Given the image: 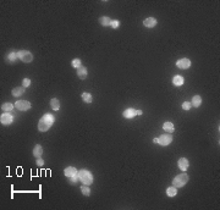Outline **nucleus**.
<instances>
[{"label":"nucleus","mask_w":220,"mask_h":210,"mask_svg":"<svg viewBox=\"0 0 220 210\" xmlns=\"http://www.w3.org/2000/svg\"><path fill=\"white\" fill-rule=\"evenodd\" d=\"M177 193V188H175L174 186L172 187H169L168 189H166V194H168V197H175Z\"/></svg>","instance_id":"obj_22"},{"label":"nucleus","mask_w":220,"mask_h":210,"mask_svg":"<svg viewBox=\"0 0 220 210\" xmlns=\"http://www.w3.org/2000/svg\"><path fill=\"white\" fill-rule=\"evenodd\" d=\"M171 142H172V136L170 135V133H168V135H162L158 138V143L160 145H163V147H165V145H169Z\"/></svg>","instance_id":"obj_6"},{"label":"nucleus","mask_w":220,"mask_h":210,"mask_svg":"<svg viewBox=\"0 0 220 210\" xmlns=\"http://www.w3.org/2000/svg\"><path fill=\"white\" fill-rule=\"evenodd\" d=\"M44 164V161H43V159H40V158H38L37 159V165H39V166H42Z\"/></svg>","instance_id":"obj_31"},{"label":"nucleus","mask_w":220,"mask_h":210,"mask_svg":"<svg viewBox=\"0 0 220 210\" xmlns=\"http://www.w3.org/2000/svg\"><path fill=\"white\" fill-rule=\"evenodd\" d=\"M124 117L125 119H133L136 115H137V113H136V110L135 109H132V108H130V109H126L124 111Z\"/></svg>","instance_id":"obj_12"},{"label":"nucleus","mask_w":220,"mask_h":210,"mask_svg":"<svg viewBox=\"0 0 220 210\" xmlns=\"http://www.w3.org/2000/svg\"><path fill=\"white\" fill-rule=\"evenodd\" d=\"M16 59H19V57H17V52H15V51L10 52V54L8 55V60H9L10 62H14V61H16Z\"/></svg>","instance_id":"obj_25"},{"label":"nucleus","mask_w":220,"mask_h":210,"mask_svg":"<svg viewBox=\"0 0 220 210\" xmlns=\"http://www.w3.org/2000/svg\"><path fill=\"white\" fill-rule=\"evenodd\" d=\"M143 25L147 28H153L157 26V20L154 17H147V19L143 21Z\"/></svg>","instance_id":"obj_9"},{"label":"nucleus","mask_w":220,"mask_h":210,"mask_svg":"<svg viewBox=\"0 0 220 210\" xmlns=\"http://www.w3.org/2000/svg\"><path fill=\"white\" fill-rule=\"evenodd\" d=\"M64 173H65V176L69 178L71 176H75V175H77V173H78V171H77V169L74 167V166H69V167H66L64 170Z\"/></svg>","instance_id":"obj_11"},{"label":"nucleus","mask_w":220,"mask_h":210,"mask_svg":"<svg viewBox=\"0 0 220 210\" xmlns=\"http://www.w3.org/2000/svg\"><path fill=\"white\" fill-rule=\"evenodd\" d=\"M14 105L17 110H20V111H26V110L31 109V103L27 102V100H17Z\"/></svg>","instance_id":"obj_5"},{"label":"nucleus","mask_w":220,"mask_h":210,"mask_svg":"<svg viewBox=\"0 0 220 210\" xmlns=\"http://www.w3.org/2000/svg\"><path fill=\"white\" fill-rule=\"evenodd\" d=\"M77 175H78V178L83 184L91 186L93 183V175L88 170H81V171H78Z\"/></svg>","instance_id":"obj_2"},{"label":"nucleus","mask_w":220,"mask_h":210,"mask_svg":"<svg viewBox=\"0 0 220 210\" xmlns=\"http://www.w3.org/2000/svg\"><path fill=\"white\" fill-rule=\"evenodd\" d=\"M187 182H188V175L187 173H180L179 176H176L174 180H172V186H174L175 188H181Z\"/></svg>","instance_id":"obj_3"},{"label":"nucleus","mask_w":220,"mask_h":210,"mask_svg":"<svg viewBox=\"0 0 220 210\" xmlns=\"http://www.w3.org/2000/svg\"><path fill=\"white\" fill-rule=\"evenodd\" d=\"M72 66H74L75 68H78L80 66H82L81 60H80V59H74V60H72Z\"/></svg>","instance_id":"obj_27"},{"label":"nucleus","mask_w":220,"mask_h":210,"mask_svg":"<svg viewBox=\"0 0 220 210\" xmlns=\"http://www.w3.org/2000/svg\"><path fill=\"white\" fill-rule=\"evenodd\" d=\"M42 154H43V147H42V145H39V144H37L34 147V149H33V155L37 158H40L42 156Z\"/></svg>","instance_id":"obj_16"},{"label":"nucleus","mask_w":220,"mask_h":210,"mask_svg":"<svg viewBox=\"0 0 220 210\" xmlns=\"http://www.w3.org/2000/svg\"><path fill=\"white\" fill-rule=\"evenodd\" d=\"M163 128H164V131H166L168 133H172V132H174V130H175L172 122H165V124L163 125Z\"/></svg>","instance_id":"obj_20"},{"label":"nucleus","mask_w":220,"mask_h":210,"mask_svg":"<svg viewBox=\"0 0 220 210\" xmlns=\"http://www.w3.org/2000/svg\"><path fill=\"white\" fill-rule=\"evenodd\" d=\"M12 121H14V116L11 115V114H9V113H5V114H3L1 116H0V122H1L3 125H11L12 124Z\"/></svg>","instance_id":"obj_8"},{"label":"nucleus","mask_w":220,"mask_h":210,"mask_svg":"<svg viewBox=\"0 0 220 210\" xmlns=\"http://www.w3.org/2000/svg\"><path fill=\"white\" fill-rule=\"evenodd\" d=\"M191 108H192V105H191V103H189V102L182 103V109H183V110H189Z\"/></svg>","instance_id":"obj_28"},{"label":"nucleus","mask_w":220,"mask_h":210,"mask_svg":"<svg viewBox=\"0 0 220 210\" xmlns=\"http://www.w3.org/2000/svg\"><path fill=\"white\" fill-rule=\"evenodd\" d=\"M87 73H88V71H87V68L85 66H80L78 68H77V76H78L81 79H86L87 78Z\"/></svg>","instance_id":"obj_13"},{"label":"nucleus","mask_w":220,"mask_h":210,"mask_svg":"<svg viewBox=\"0 0 220 210\" xmlns=\"http://www.w3.org/2000/svg\"><path fill=\"white\" fill-rule=\"evenodd\" d=\"M183 77L182 76H180V75H177V76H174V78H172V83H174V86H176V87H180V86H182L183 84Z\"/></svg>","instance_id":"obj_15"},{"label":"nucleus","mask_w":220,"mask_h":210,"mask_svg":"<svg viewBox=\"0 0 220 210\" xmlns=\"http://www.w3.org/2000/svg\"><path fill=\"white\" fill-rule=\"evenodd\" d=\"M99 22H100V25H102V26L108 27V26H111L112 20L110 19V17H108V16H103V17H100V19H99Z\"/></svg>","instance_id":"obj_14"},{"label":"nucleus","mask_w":220,"mask_h":210,"mask_svg":"<svg viewBox=\"0 0 220 210\" xmlns=\"http://www.w3.org/2000/svg\"><path fill=\"white\" fill-rule=\"evenodd\" d=\"M119 26H120V21H119V20H112L111 26H110V27H112V28H117Z\"/></svg>","instance_id":"obj_30"},{"label":"nucleus","mask_w":220,"mask_h":210,"mask_svg":"<svg viewBox=\"0 0 220 210\" xmlns=\"http://www.w3.org/2000/svg\"><path fill=\"white\" fill-rule=\"evenodd\" d=\"M14 106H15V105H12L11 103H5V104L1 105V109L4 110V111L8 113V111H11V110L14 109Z\"/></svg>","instance_id":"obj_24"},{"label":"nucleus","mask_w":220,"mask_h":210,"mask_svg":"<svg viewBox=\"0 0 220 210\" xmlns=\"http://www.w3.org/2000/svg\"><path fill=\"white\" fill-rule=\"evenodd\" d=\"M177 164H179V169L181 171H186L189 166V162L186 158H181V159H179V162H177Z\"/></svg>","instance_id":"obj_10"},{"label":"nucleus","mask_w":220,"mask_h":210,"mask_svg":"<svg viewBox=\"0 0 220 210\" xmlns=\"http://www.w3.org/2000/svg\"><path fill=\"white\" fill-rule=\"evenodd\" d=\"M50 106H51L53 110L58 111V110L60 109V102H59V99H56V98L51 99V100H50Z\"/></svg>","instance_id":"obj_19"},{"label":"nucleus","mask_w":220,"mask_h":210,"mask_svg":"<svg viewBox=\"0 0 220 210\" xmlns=\"http://www.w3.org/2000/svg\"><path fill=\"white\" fill-rule=\"evenodd\" d=\"M25 87H16V88H14L12 89V95L14 97H20V95H22L23 93H25Z\"/></svg>","instance_id":"obj_18"},{"label":"nucleus","mask_w":220,"mask_h":210,"mask_svg":"<svg viewBox=\"0 0 220 210\" xmlns=\"http://www.w3.org/2000/svg\"><path fill=\"white\" fill-rule=\"evenodd\" d=\"M176 66L181 70H187V68L191 67V61H189V59L183 57V59H180V60L176 61Z\"/></svg>","instance_id":"obj_7"},{"label":"nucleus","mask_w":220,"mask_h":210,"mask_svg":"<svg viewBox=\"0 0 220 210\" xmlns=\"http://www.w3.org/2000/svg\"><path fill=\"white\" fill-rule=\"evenodd\" d=\"M54 121H55V119L51 114H45L38 122V130L40 132H46L51 127V125L54 124Z\"/></svg>","instance_id":"obj_1"},{"label":"nucleus","mask_w":220,"mask_h":210,"mask_svg":"<svg viewBox=\"0 0 220 210\" xmlns=\"http://www.w3.org/2000/svg\"><path fill=\"white\" fill-rule=\"evenodd\" d=\"M136 113H137V115H142V110H136Z\"/></svg>","instance_id":"obj_32"},{"label":"nucleus","mask_w":220,"mask_h":210,"mask_svg":"<svg viewBox=\"0 0 220 210\" xmlns=\"http://www.w3.org/2000/svg\"><path fill=\"white\" fill-rule=\"evenodd\" d=\"M81 192H82V194L86 195V197H90L91 195V189L88 188L87 184H83L82 186V187H81Z\"/></svg>","instance_id":"obj_23"},{"label":"nucleus","mask_w":220,"mask_h":210,"mask_svg":"<svg viewBox=\"0 0 220 210\" xmlns=\"http://www.w3.org/2000/svg\"><path fill=\"white\" fill-rule=\"evenodd\" d=\"M29 84H31V79H29V78H25V79L22 81V87H25V88H27Z\"/></svg>","instance_id":"obj_29"},{"label":"nucleus","mask_w":220,"mask_h":210,"mask_svg":"<svg viewBox=\"0 0 220 210\" xmlns=\"http://www.w3.org/2000/svg\"><path fill=\"white\" fill-rule=\"evenodd\" d=\"M82 99H83V102H86V103H92L93 102L92 95L90 94V93H87V92L82 93Z\"/></svg>","instance_id":"obj_21"},{"label":"nucleus","mask_w":220,"mask_h":210,"mask_svg":"<svg viewBox=\"0 0 220 210\" xmlns=\"http://www.w3.org/2000/svg\"><path fill=\"white\" fill-rule=\"evenodd\" d=\"M17 57H19L20 60H22L23 62H31L33 60V55L29 52L28 50H20V51H17Z\"/></svg>","instance_id":"obj_4"},{"label":"nucleus","mask_w":220,"mask_h":210,"mask_svg":"<svg viewBox=\"0 0 220 210\" xmlns=\"http://www.w3.org/2000/svg\"><path fill=\"white\" fill-rule=\"evenodd\" d=\"M78 175H75V176H71V177H69V181H70V183L71 184H76L77 182H78Z\"/></svg>","instance_id":"obj_26"},{"label":"nucleus","mask_w":220,"mask_h":210,"mask_svg":"<svg viewBox=\"0 0 220 210\" xmlns=\"http://www.w3.org/2000/svg\"><path fill=\"white\" fill-rule=\"evenodd\" d=\"M201 104H202V98H201V95H194V97L192 98L191 105H192V106H194V108H198V106H201Z\"/></svg>","instance_id":"obj_17"}]
</instances>
